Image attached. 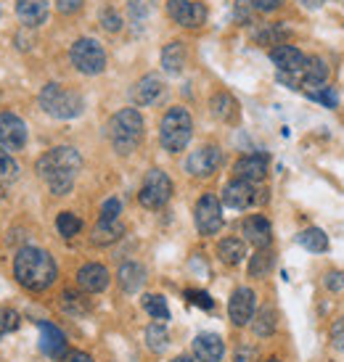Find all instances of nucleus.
<instances>
[{"label": "nucleus", "instance_id": "34", "mask_svg": "<svg viewBox=\"0 0 344 362\" xmlns=\"http://www.w3.org/2000/svg\"><path fill=\"white\" fill-rule=\"evenodd\" d=\"M270 267H273V254L268 252V249H257V254L249 262V275L252 278H263V275L270 272Z\"/></svg>", "mask_w": 344, "mask_h": 362}, {"label": "nucleus", "instance_id": "46", "mask_svg": "<svg viewBox=\"0 0 344 362\" xmlns=\"http://www.w3.org/2000/svg\"><path fill=\"white\" fill-rule=\"evenodd\" d=\"M233 362H257V349L254 346H241L233 357Z\"/></svg>", "mask_w": 344, "mask_h": 362}, {"label": "nucleus", "instance_id": "18", "mask_svg": "<svg viewBox=\"0 0 344 362\" xmlns=\"http://www.w3.org/2000/svg\"><path fill=\"white\" fill-rule=\"evenodd\" d=\"M268 156L265 153H249V156H241V159L236 161V177L239 180H246V182H260L265 180V175H268Z\"/></svg>", "mask_w": 344, "mask_h": 362}, {"label": "nucleus", "instance_id": "39", "mask_svg": "<svg viewBox=\"0 0 344 362\" xmlns=\"http://www.w3.org/2000/svg\"><path fill=\"white\" fill-rule=\"evenodd\" d=\"M120 214H122L120 199H106L101 206V217H98V220H120Z\"/></svg>", "mask_w": 344, "mask_h": 362}, {"label": "nucleus", "instance_id": "35", "mask_svg": "<svg viewBox=\"0 0 344 362\" xmlns=\"http://www.w3.org/2000/svg\"><path fill=\"white\" fill-rule=\"evenodd\" d=\"M61 307H64V312H69V315H85V312H88V302L74 291H64Z\"/></svg>", "mask_w": 344, "mask_h": 362}, {"label": "nucleus", "instance_id": "51", "mask_svg": "<svg viewBox=\"0 0 344 362\" xmlns=\"http://www.w3.org/2000/svg\"><path fill=\"white\" fill-rule=\"evenodd\" d=\"M268 362H281V360H268Z\"/></svg>", "mask_w": 344, "mask_h": 362}, {"label": "nucleus", "instance_id": "43", "mask_svg": "<svg viewBox=\"0 0 344 362\" xmlns=\"http://www.w3.org/2000/svg\"><path fill=\"white\" fill-rule=\"evenodd\" d=\"M252 8H254V6L249 3V0H236V19L246 24V21H249V16H252Z\"/></svg>", "mask_w": 344, "mask_h": 362}, {"label": "nucleus", "instance_id": "42", "mask_svg": "<svg viewBox=\"0 0 344 362\" xmlns=\"http://www.w3.org/2000/svg\"><path fill=\"white\" fill-rule=\"evenodd\" d=\"M82 3L85 0H56V8H59V13L69 16V13H77L82 8Z\"/></svg>", "mask_w": 344, "mask_h": 362}, {"label": "nucleus", "instance_id": "23", "mask_svg": "<svg viewBox=\"0 0 344 362\" xmlns=\"http://www.w3.org/2000/svg\"><path fill=\"white\" fill-rule=\"evenodd\" d=\"M326 77H328V66H326L323 59L318 56H307V64L302 69V88H307V93L323 88Z\"/></svg>", "mask_w": 344, "mask_h": 362}, {"label": "nucleus", "instance_id": "6", "mask_svg": "<svg viewBox=\"0 0 344 362\" xmlns=\"http://www.w3.org/2000/svg\"><path fill=\"white\" fill-rule=\"evenodd\" d=\"M71 66L80 71V74H101L106 69V51L101 48V42L93 40V37H80V40L71 42L69 48Z\"/></svg>", "mask_w": 344, "mask_h": 362}, {"label": "nucleus", "instance_id": "9", "mask_svg": "<svg viewBox=\"0 0 344 362\" xmlns=\"http://www.w3.org/2000/svg\"><path fill=\"white\" fill-rule=\"evenodd\" d=\"M0 146L6 151H21L27 146V124L13 111H0Z\"/></svg>", "mask_w": 344, "mask_h": 362}, {"label": "nucleus", "instance_id": "49", "mask_svg": "<svg viewBox=\"0 0 344 362\" xmlns=\"http://www.w3.org/2000/svg\"><path fill=\"white\" fill-rule=\"evenodd\" d=\"M297 3H299V6H304V8H310V11H318L326 0H297Z\"/></svg>", "mask_w": 344, "mask_h": 362}, {"label": "nucleus", "instance_id": "37", "mask_svg": "<svg viewBox=\"0 0 344 362\" xmlns=\"http://www.w3.org/2000/svg\"><path fill=\"white\" fill-rule=\"evenodd\" d=\"M19 328V315L13 310H0V336Z\"/></svg>", "mask_w": 344, "mask_h": 362}, {"label": "nucleus", "instance_id": "10", "mask_svg": "<svg viewBox=\"0 0 344 362\" xmlns=\"http://www.w3.org/2000/svg\"><path fill=\"white\" fill-rule=\"evenodd\" d=\"M167 13L175 24L188 27V30H196L207 21V8L193 0H167Z\"/></svg>", "mask_w": 344, "mask_h": 362}, {"label": "nucleus", "instance_id": "22", "mask_svg": "<svg viewBox=\"0 0 344 362\" xmlns=\"http://www.w3.org/2000/svg\"><path fill=\"white\" fill-rule=\"evenodd\" d=\"M117 283L125 293H135L143 288L146 283V270H143L138 262H125L120 270H117Z\"/></svg>", "mask_w": 344, "mask_h": 362}, {"label": "nucleus", "instance_id": "2", "mask_svg": "<svg viewBox=\"0 0 344 362\" xmlns=\"http://www.w3.org/2000/svg\"><path fill=\"white\" fill-rule=\"evenodd\" d=\"M13 275H16V281L24 288H30V291H45L59 278V267H56L53 257L45 249L24 246L13 257Z\"/></svg>", "mask_w": 344, "mask_h": 362}, {"label": "nucleus", "instance_id": "28", "mask_svg": "<svg viewBox=\"0 0 344 362\" xmlns=\"http://www.w3.org/2000/svg\"><path fill=\"white\" fill-rule=\"evenodd\" d=\"M212 114L220 122H236L239 119V103L233 101L228 93H217L212 98Z\"/></svg>", "mask_w": 344, "mask_h": 362}, {"label": "nucleus", "instance_id": "1", "mask_svg": "<svg viewBox=\"0 0 344 362\" xmlns=\"http://www.w3.org/2000/svg\"><path fill=\"white\" fill-rule=\"evenodd\" d=\"M82 167V156L77 148L71 146H59L40 156L38 161V175H40L45 185L51 188V193L56 196H67L74 188V175Z\"/></svg>", "mask_w": 344, "mask_h": 362}, {"label": "nucleus", "instance_id": "48", "mask_svg": "<svg viewBox=\"0 0 344 362\" xmlns=\"http://www.w3.org/2000/svg\"><path fill=\"white\" fill-rule=\"evenodd\" d=\"M64 362H93V357L88 352H67Z\"/></svg>", "mask_w": 344, "mask_h": 362}, {"label": "nucleus", "instance_id": "38", "mask_svg": "<svg viewBox=\"0 0 344 362\" xmlns=\"http://www.w3.org/2000/svg\"><path fill=\"white\" fill-rule=\"evenodd\" d=\"M185 299L191 304H196V307H202V310H212L214 307L212 296L207 291H193V288H188V291H185Z\"/></svg>", "mask_w": 344, "mask_h": 362}, {"label": "nucleus", "instance_id": "30", "mask_svg": "<svg viewBox=\"0 0 344 362\" xmlns=\"http://www.w3.org/2000/svg\"><path fill=\"white\" fill-rule=\"evenodd\" d=\"M275 325H278V315H275V310H270V307H263L260 312H254L252 317V328L257 336H270V333H275Z\"/></svg>", "mask_w": 344, "mask_h": 362}, {"label": "nucleus", "instance_id": "32", "mask_svg": "<svg viewBox=\"0 0 344 362\" xmlns=\"http://www.w3.org/2000/svg\"><path fill=\"white\" fill-rule=\"evenodd\" d=\"M143 310L149 312L154 320H170V307L159 293H146L143 296Z\"/></svg>", "mask_w": 344, "mask_h": 362}, {"label": "nucleus", "instance_id": "47", "mask_svg": "<svg viewBox=\"0 0 344 362\" xmlns=\"http://www.w3.org/2000/svg\"><path fill=\"white\" fill-rule=\"evenodd\" d=\"M344 286V275L342 272H328L326 275V288H331V291H339Z\"/></svg>", "mask_w": 344, "mask_h": 362}, {"label": "nucleus", "instance_id": "5", "mask_svg": "<svg viewBox=\"0 0 344 362\" xmlns=\"http://www.w3.org/2000/svg\"><path fill=\"white\" fill-rule=\"evenodd\" d=\"M40 109L53 119H74L85 109L80 93L67 90L59 82H48L40 90Z\"/></svg>", "mask_w": 344, "mask_h": 362}, {"label": "nucleus", "instance_id": "44", "mask_svg": "<svg viewBox=\"0 0 344 362\" xmlns=\"http://www.w3.org/2000/svg\"><path fill=\"white\" fill-rule=\"evenodd\" d=\"M254 8L263 11V13H270V11H278L284 6V0H249Z\"/></svg>", "mask_w": 344, "mask_h": 362}, {"label": "nucleus", "instance_id": "25", "mask_svg": "<svg viewBox=\"0 0 344 362\" xmlns=\"http://www.w3.org/2000/svg\"><path fill=\"white\" fill-rule=\"evenodd\" d=\"M185 45L180 40H172L170 45H164L162 51V69L167 74H180L183 66H185Z\"/></svg>", "mask_w": 344, "mask_h": 362}, {"label": "nucleus", "instance_id": "15", "mask_svg": "<svg viewBox=\"0 0 344 362\" xmlns=\"http://www.w3.org/2000/svg\"><path fill=\"white\" fill-rule=\"evenodd\" d=\"M164 93V82L159 74H143L141 80L132 85L130 98L135 106H151L156 103V98Z\"/></svg>", "mask_w": 344, "mask_h": 362}, {"label": "nucleus", "instance_id": "29", "mask_svg": "<svg viewBox=\"0 0 344 362\" xmlns=\"http://www.w3.org/2000/svg\"><path fill=\"white\" fill-rule=\"evenodd\" d=\"M156 11V0H127V13H130L132 24H149V19L154 16Z\"/></svg>", "mask_w": 344, "mask_h": 362}, {"label": "nucleus", "instance_id": "27", "mask_svg": "<svg viewBox=\"0 0 344 362\" xmlns=\"http://www.w3.org/2000/svg\"><path fill=\"white\" fill-rule=\"evenodd\" d=\"M217 257L225 264H241L243 257H246V246H243L241 238H223L217 243Z\"/></svg>", "mask_w": 344, "mask_h": 362}, {"label": "nucleus", "instance_id": "19", "mask_svg": "<svg viewBox=\"0 0 344 362\" xmlns=\"http://www.w3.org/2000/svg\"><path fill=\"white\" fill-rule=\"evenodd\" d=\"M225 354V344L217 333H199L193 339V357L202 362H220Z\"/></svg>", "mask_w": 344, "mask_h": 362}, {"label": "nucleus", "instance_id": "24", "mask_svg": "<svg viewBox=\"0 0 344 362\" xmlns=\"http://www.w3.org/2000/svg\"><path fill=\"white\" fill-rule=\"evenodd\" d=\"M122 235H125V225L120 220H98L93 228L91 241L96 246H109V243L120 241Z\"/></svg>", "mask_w": 344, "mask_h": 362}, {"label": "nucleus", "instance_id": "50", "mask_svg": "<svg viewBox=\"0 0 344 362\" xmlns=\"http://www.w3.org/2000/svg\"><path fill=\"white\" fill-rule=\"evenodd\" d=\"M172 362H202V360H196V357H188V354H180V357H175Z\"/></svg>", "mask_w": 344, "mask_h": 362}, {"label": "nucleus", "instance_id": "36", "mask_svg": "<svg viewBox=\"0 0 344 362\" xmlns=\"http://www.w3.org/2000/svg\"><path fill=\"white\" fill-rule=\"evenodd\" d=\"M0 177L3 180H16L19 177V164L13 161V156L6 148H0Z\"/></svg>", "mask_w": 344, "mask_h": 362}, {"label": "nucleus", "instance_id": "40", "mask_svg": "<svg viewBox=\"0 0 344 362\" xmlns=\"http://www.w3.org/2000/svg\"><path fill=\"white\" fill-rule=\"evenodd\" d=\"M101 24L106 32H120L122 30V16L114 8H106L101 13Z\"/></svg>", "mask_w": 344, "mask_h": 362}, {"label": "nucleus", "instance_id": "21", "mask_svg": "<svg viewBox=\"0 0 344 362\" xmlns=\"http://www.w3.org/2000/svg\"><path fill=\"white\" fill-rule=\"evenodd\" d=\"M16 16L24 27H40L48 19V0H16Z\"/></svg>", "mask_w": 344, "mask_h": 362}, {"label": "nucleus", "instance_id": "7", "mask_svg": "<svg viewBox=\"0 0 344 362\" xmlns=\"http://www.w3.org/2000/svg\"><path fill=\"white\" fill-rule=\"evenodd\" d=\"M172 199V180L170 175L162 170H151L143 177L141 193H138V202L146 209H162L164 204Z\"/></svg>", "mask_w": 344, "mask_h": 362}, {"label": "nucleus", "instance_id": "17", "mask_svg": "<svg viewBox=\"0 0 344 362\" xmlns=\"http://www.w3.org/2000/svg\"><path fill=\"white\" fill-rule=\"evenodd\" d=\"M243 235L246 241L252 243L254 249H268L270 241H273V228H270V220L263 217V214H252L243 220Z\"/></svg>", "mask_w": 344, "mask_h": 362}, {"label": "nucleus", "instance_id": "11", "mask_svg": "<svg viewBox=\"0 0 344 362\" xmlns=\"http://www.w3.org/2000/svg\"><path fill=\"white\" fill-rule=\"evenodd\" d=\"M223 164V153L217 146H202L188 156L185 161V170L191 172L193 177H210L217 172V167Z\"/></svg>", "mask_w": 344, "mask_h": 362}, {"label": "nucleus", "instance_id": "33", "mask_svg": "<svg viewBox=\"0 0 344 362\" xmlns=\"http://www.w3.org/2000/svg\"><path fill=\"white\" fill-rule=\"evenodd\" d=\"M56 230H59L64 238H71V235H77V233L82 230V220L74 211H61L59 217H56Z\"/></svg>", "mask_w": 344, "mask_h": 362}, {"label": "nucleus", "instance_id": "8", "mask_svg": "<svg viewBox=\"0 0 344 362\" xmlns=\"http://www.w3.org/2000/svg\"><path fill=\"white\" fill-rule=\"evenodd\" d=\"M193 220H196V228L202 235H214L223 228V209H220V202L212 193H204L199 204H196V211H193Z\"/></svg>", "mask_w": 344, "mask_h": 362}, {"label": "nucleus", "instance_id": "3", "mask_svg": "<svg viewBox=\"0 0 344 362\" xmlns=\"http://www.w3.org/2000/svg\"><path fill=\"white\" fill-rule=\"evenodd\" d=\"M143 117L138 109H122L109 119V141L117 153H132L143 141Z\"/></svg>", "mask_w": 344, "mask_h": 362}, {"label": "nucleus", "instance_id": "14", "mask_svg": "<svg viewBox=\"0 0 344 362\" xmlns=\"http://www.w3.org/2000/svg\"><path fill=\"white\" fill-rule=\"evenodd\" d=\"M257 202V191H254V182L246 180H231L223 188V204L228 209H249Z\"/></svg>", "mask_w": 344, "mask_h": 362}, {"label": "nucleus", "instance_id": "20", "mask_svg": "<svg viewBox=\"0 0 344 362\" xmlns=\"http://www.w3.org/2000/svg\"><path fill=\"white\" fill-rule=\"evenodd\" d=\"M77 283H80L82 291L101 293V291H106V286H109V270H106L103 264H98V262H91V264L80 267Z\"/></svg>", "mask_w": 344, "mask_h": 362}, {"label": "nucleus", "instance_id": "31", "mask_svg": "<svg viewBox=\"0 0 344 362\" xmlns=\"http://www.w3.org/2000/svg\"><path fill=\"white\" fill-rule=\"evenodd\" d=\"M146 344H149V349L151 352H164L167 349V344H170V333L164 328L162 322H151L149 328H146Z\"/></svg>", "mask_w": 344, "mask_h": 362}, {"label": "nucleus", "instance_id": "4", "mask_svg": "<svg viewBox=\"0 0 344 362\" xmlns=\"http://www.w3.org/2000/svg\"><path fill=\"white\" fill-rule=\"evenodd\" d=\"M193 138V119L188 109L183 106H172L159 122V143H162L164 151L180 153L185 151V146Z\"/></svg>", "mask_w": 344, "mask_h": 362}, {"label": "nucleus", "instance_id": "16", "mask_svg": "<svg viewBox=\"0 0 344 362\" xmlns=\"http://www.w3.org/2000/svg\"><path fill=\"white\" fill-rule=\"evenodd\" d=\"M40 349L42 354H48L51 360H64L67 357V336L59 331V325L53 322H40Z\"/></svg>", "mask_w": 344, "mask_h": 362}, {"label": "nucleus", "instance_id": "26", "mask_svg": "<svg viewBox=\"0 0 344 362\" xmlns=\"http://www.w3.org/2000/svg\"><path fill=\"white\" fill-rule=\"evenodd\" d=\"M297 243L313 254L328 252V235H326L321 228H307V230H302L299 235H297Z\"/></svg>", "mask_w": 344, "mask_h": 362}, {"label": "nucleus", "instance_id": "41", "mask_svg": "<svg viewBox=\"0 0 344 362\" xmlns=\"http://www.w3.org/2000/svg\"><path fill=\"white\" fill-rule=\"evenodd\" d=\"M313 101H321V103H326L328 109H334L336 106V93H334V88H318V90H313V93H307Z\"/></svg>", "mask_w": 344, "mask_h": 362}, {"label": "nucleus", "instance_id": "13", "mask_svg": "<svg viewBox=\"0 0 344 362\" xmlns=\"http://www.w3.org/2000/svg\"><path fill=\"white\" fill-rule=\"evenodd\" d=\"M270 61L275 64L278 74H297V77H302V69H304V64H307V56H304L299 48L281 42V45H275L273 51H270Z\"/></svg>", "mask_w": 344, "mask_h": 362}, {"label": "nucleus", "instance_id": "45", "mask_svg": "<svg viewBox=\"0 0 344 362\" xmlns=\"http://www.w3.org/2000/svg\"><path fill=\"white\" fill-rule=\"evenodd\" d=\"M331 341H334L336 349H342L344 352V317L334 322V328H331Z\"/></svg>", "mask_w": 344, "mask_h": 362}, {"label": "nucleus", "instance_id": "12", "mask_svg": "<svg viewBox=\"0 0 344 362\" xmlns=\"http://www.w3.org/2000/svg\"><path fill=\"white\" fill-rule=\"evenodd\" d=\"M257 312V296H254L252 288H236L228 302V315H231L233 325H249Z\"/></svg>", "mask_w": 344, "mask_h": 362}]
</instances>
